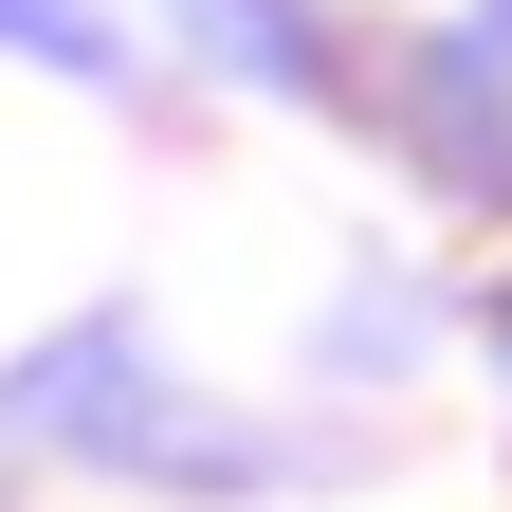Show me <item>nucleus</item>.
I'll return each instance as SVG.
<instances>
[{"label": "nucleus", "instance_id": "f257e3e1", "mask_svg": "<svg viewBox=\"0 0 512 512\" xmlns=\"http://www.w3.org/2000/svg\"><path fill=\"white\" fill-rule=\"evenodd\" d=\"M183 55L238 92H330V19L311 0H183Z\"/></svg>", "mask_w": 512, "mask_h": 512}, {"label": "nucleus", "instance_id": "f03ea898", "mask_svg": "<svg viewBox=\"0 0 512 512\" xmlns=\"http://www.w3.org/2000/svg\"><path fill=\"white\" fill-rule=\"evenodd\" d=\"M0 55H55V74H92V92L128 74V37L92 19V0H0Z\"/></svg>", "mask_w": 512, "mask_h": 512}]
</instances>
